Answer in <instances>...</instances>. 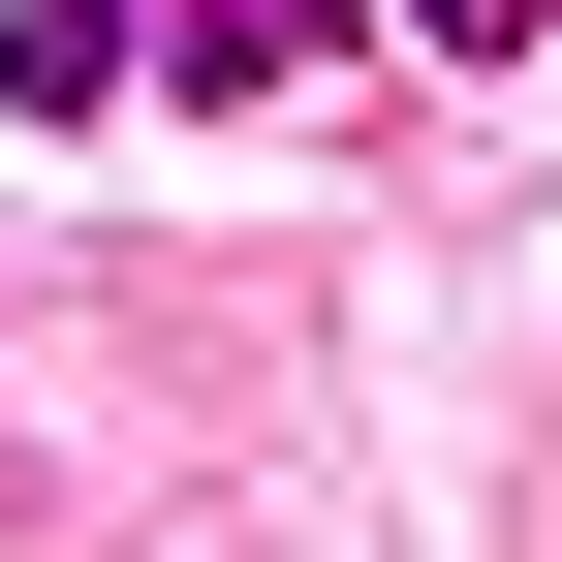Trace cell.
I'll return each mask as SVG.
<instances>
[{"mask_svg": "<svg viewBox=\"0 0 562 562\" xmlns=\"http://www.w3.org/2000/svg\"><path fill=\"white\" fill-rule=\"evenodd\" d=\"M125 63H157V0H0V94H32V125H94Z\"/></svg>", "mask_w": 562, "mask_h": 562, "instance_id": "cell-1", "label": "cell"}, {"mask_svg": "<svg viewBox=\"0 0 562 562\" xmlns=\"http://www.w3.org/2000/svg\"><path fill=\"white\" fill-rule=\"evenodd\" d=\"M281 32H313V63H344V32H375V0H281Z\"/></svg>", "mask_w": 562, "mask_h": 562, "instance_id": "cell-3", "label": "cell"}, {"mask_svg": "<svg viewBox=\"0 0 562 562\" xmlns=\"http://www.w3.org/2000/svg\"><path fill=\"white\" fill-rule=\"evenodd\" d=\"M406 32H438V63H531V32H562V0H406Z\"/></svg>", "mask_w": 562, "mask_h": 562, "instance_id": "cell-2", "label": "cell"}]
</instances>
